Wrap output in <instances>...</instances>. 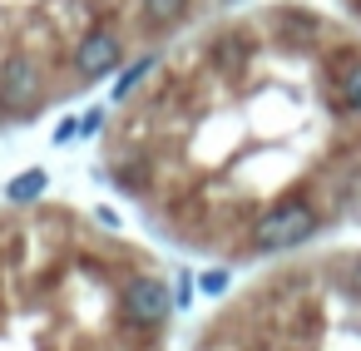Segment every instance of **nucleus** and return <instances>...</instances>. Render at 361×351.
Returning <instances> with one entry per match:
<instances>
[{
    "label": "nucleus",
    "mask_w": 361,
    "mask_h": 351,
    "mask_svg": "<svg viewBox=\"0 0 361 351\" xmlns=\"http://www.w3.org/2000/svg\"><path fill=\"white\" fill-rule=\"evenodd\" d=\"M213 65H223V70H233V65H243L247 60V40L243 35H223V40H213Z\"/></svg>",
    "instance_id": "obj_8"
},
{
    "label": "nucleus",
    "mask_w": 361,
    "mask_h": 351,
    "mask_svg": "<svg viewBox=\"0 0 361 351\" xmlns=\"http://www.w3.org/2000/svg\"><path fill=\"white\" fill-rule=\"evenodd\" d=\"M223 6H238V0H223Z\"/></svg>",
    "instance_id": "obj_13"
},
{
    "label": "nucleus",
    "mask_w": 361,
    "mask_h": 351,
    "mask_svg": "<svg viewBox=\"0 0 361 351\" xmlns=\"http://www.w3.org/2000/svg\"><path fill=\"white\" fill-rule=\"evenodd\" d=\"M124 312L134 326H164L173 312V292L164 287V277H129L124 282Z\"/></svg>",
    "instance_id": "obj_4"
},
{
    "label": "nucleus",
    "mask_w": 361,
    "mask_h": 351,
    "mask_svg": "<svg viewBox=\"0 0 361 351\" xmlns=\"http://www.w3.org/2000/svg\"><path fill=\"white\" fill-rule=\"evenodd\" d=\"M139 11H144V25L154 30H169L188 16V0H139Z\"/></svg>",
    "instance_id": "obj_6"
},
{
    "label": "nucleus",
    "mask_w": 361,
    "mask_h": 351,
    "mask_svg": "<svg viewBox=\"0 0 361 351\" xmlns=\"http://www.w3.org/2000/svg\"><path fill=\"white\" fill-rule=\"evenodd\" d=\"M312 233H317V213H312V203H302V198H282L277 208H267V213L257 218V228H252V247H257V252H282V247L307 242Z\"/></svg>",
    "instance_id": "obj_1"
},
{
    "label": "nucleus",
    "mask_w": 361,
    "mask_h": 351,
    "mask_svg": "<svg viewBox=\"0 0 361 351\" xmlns=\"http://www.w3.org/2000/svg\"><path fill=\"white\" fill-rule=\"evenodd\" d=\"M119 55H124L119 30H109V25L85 30V35L75 40V75H80L85 85H90V80H104V75L119 65Z\"/></svg>",
    "instance_id": "obj_3"
},
{
    "label": "nucleus",
    "mask_w": 361,
    "mask_h": 351,
    "mask_svg": "<svg viewBox=\"0 0 361 351\" xmlns=\"http://www.w3.org/2000/svg\"><path fill=\"white\" fill-rule=\"evenodd\" d=\"M223 287H228V272H208V277H203V292H213V297H218Z\"/></svg>",
    "instance_id": "obj_10"
},
{
    "label": "nucleus",
    "mask_w": 361,
    "mask_h": 351,
    "mask_svg": "<svg viewBox=\"0 0 361 351\" xmlns=\"http://www.w3.org/2000/svg\"><path fill=\"white\" fill-rule=\"evenodd\" d=\"M75 129H80V134H94V129H99V114H85V119H80Z\"/></svg>",
    "instance_id": "obj_11"
},
{
    "label": "nucleus",
    "mask_w": 361,
    "mask_h": 351,
    "mask_svg": "<svg viewBox=\"0 0 361 351\" xmlns=\"http://www.w3.org/2000/svg\"><path fill=\"white\" fill-rule=\"evenodd\" d=\"M351 292L361 297V262H356V277H351Z\"/></svg>",
    "instance_id": "obj_12"
},
{
    "label": "nucleus",
    "mask_w": 361,
    "mask_h": 351,
    "mask_svg": "<svg viewBox=\"0 0 361 351\" xmlns=\"http://www.w3.org/2000/svg\"><path fill=\"white\" fill-rule=\"evenodd\" d=\"M45 188H50L45 168H25L20 178L6 183V198H11V203H35V198H45Z\"/></svg>",
    "instance_id": "obj_7"
},
{
    "label": "nucleus",
    "mask_w": 361,
    "mask_h": 351,
    "mask_svg": "<svg viewBox=\"0 0 361 351\" xmlns=\"http://www.w3.org/2000/svg\"><path fill=\"white\" fill-rule=\"evenodd\" d=\"M149 70H154V60H139V65H134V70H129V75L114 85V94H119V99H124V94H134V90H139V80H144Z\"/></svg>",
    "instance_id": "obj_9"
},
{
    "label": "nucleus",
    "mask_w": 361,
    "mask_h": 351,
    "mask_svg": "<svg viewBox=\"0 0 361 351\" xmlns=\"http://www.w3.org/2000/svg\"><path fill=\"white\" fill-rule=\"evenodd\" d=\"M40 94H45V70H40L35 55L16 50V55L0 60V114H6V119L30 114L40 104Z\"/></svg>",
    "instance_id": "obj_2"
},
{
    "label": "nucleus",
    "mask_w": 361,
    "mask_h": 351,
    "mask_svg": "<svg viewBox=\"0 0 361 351\" xmlns=\"http://www.w3.org/2000/svg\"><path fill=\"white\" fill-rule=\"evenodd\" d=\"M331 90H336V104H341L346 114H356V119H361V55L341 60V70H336Z\"/></svg>",
    "instance_id": "obj_5"
}]
</instances>
